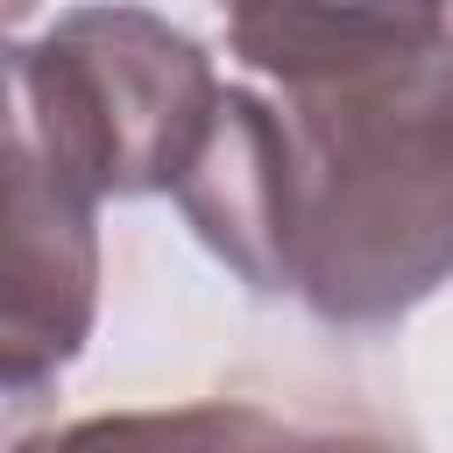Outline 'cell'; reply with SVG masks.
Returning <instances> with one entry per match:
<instances>
[{
    "label": "cell",
    "mask_w": 453,
    "mask_h": 453,
    "mask_svg": "<svg viewBox=\"0 0 453 453\" xmlns=\"http://www.w3.org/2000/svg\"><path fill=\"white\" fill-rule=\"evenodd\" d=\"M219 71L149 7L92 0L35 42H7V120L35 127L99 198H156L191 163Z\"/></svg>",
    "instance_id": "2"
},
{
    "label": "cell",
    "mask_w": 453,
    "mask_h": 453,
    "mask_svg": "<svg viewBox=\"0 0 453 453\" xmlns=\"http://www.w3.org/2000/svg\"><path fill=\"white\" fill-rule=\"evenodd\" d=\"M99 319V191L21 120H7V396L50 389Z\"/></svg>",
    "instance_id": "3"
},
{
    "label": "cell",
    "mask_w": 453,
    "mask_h": 453,
    "mask_svg": "<svg viewBox=\"0 0 453 453\" xmlns=\"http://www.w3.org/2000/svg\"><path fill=\"white\" fill-rule=\"evenodd\" d=\"M226 14H262V7H290V0H219Z\"/></svg>",
    "instance_id": "7"
},
{
    "label": "cell",
    "mask_w": 453,
    "mask_h": 453,
    "mask_svg": "<svg viewBox=\"0 0 453 453\" xmlns=\"http://www.w3.org/2000/svg\"><path fill=\"white\" fill-rule=\"evenodd\" d=\"M283 297L319 326H396L453 283V106L283 99Z\"/></svg>",
    "instance_id": "1"
},
{
    "label": "cell",
    "mask_w": 453,
    "mask_h": 453,
    "mask_svg": "<svg viewBox=\"0 0 453 453\" xmlns=\"http://www.w3.org/2000/svg\"><path fill=\"white\" fill-rule=\"evenodd\" d=\"M262 432H269L262 403L205 396V403H163V411H92V418L14 439V453H255Z\"/></svg>",
    "instance_id": "5"
},
{
    "label": "cell",
    "mask_w": 453,
    "mask_h": 453,
    "mask_svg": "<svg viewBox=\"0 0 453 453\" xmlns=\"http://www.w3.org/2000/svg\"><path fill=\"white\" fill-rule=\"evenodd\" d=\"M226 50L283 99H446L453 106V0H290L226 14Z\"/></svg>",
    "instance_id": "4"
},
{
    "label": "cell",
    "mask_w": 453,
    "mask_h": 453,
    "mask_svg": "<svg viewBox=\"0 0 453 453\" xmlns=\"http://www.w3.org/2000/svg\"><path fill=\"white\" fill-rule=\"evenodd\" d=\"M255 453H411L396 432H382V425H361V418H276L269 411V432H262V446Z\"/></svg>",
    "instance_id": "6"
}]
</instances>
